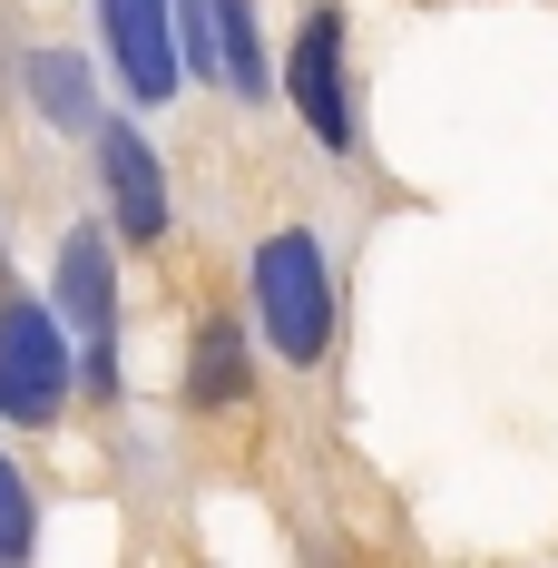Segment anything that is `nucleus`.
I'll use <instances>...</instances> for the list:
<instances>
[{"label":"nucleus","instance_id":"obj_2","mask_svg":"<svg viewBox=\"0 0 558 568\" xmlns=\"http://www.w3.org/2000/svg\"><path fill=\"white\" fill-rule=\"evenodd\" d=\"M59 393H69V334L40 304H10L0 314V412L20 432H40V422H59Z\"/></svg>","mask_w":558,"mask_h":568},{"label":"nucleus","instance_id":"obj_7","mask_svg":"<svg viewBox=\"0 0 558 568\" xmlns=\"http://www.w3.org/2000/svg\"><path fill=\"white\" fill-rule=\"evenodd\" d=\"M30 99H40V118H50V128H89V138H99V89H89V59L30 50Z\"/></svg>","mask_w":558,"mask_h":568},{"label":"nucleus","instance_id":"obj_8","mask_svg":"<svg viewBox=\"0 0 558 568\" xmlns=\"http://www.w3.org/2000/svg\"><path fill=\"white\" fill-rule=\"evenodd\" d=\"M186 393L206 402V412H216V402H235L245 393V334H235V324H206V334H196V373H186Z\"/></svg>","mask_w":558,"mask_h":568},{"label":"nucleus","instance_id":"obj_3","mask_svg":"<svg viewBox=\"0 0 558 568\" xmlns=\"http://www.w3.org/2000/svg\"><path fill=\"white\" fill-rule=\"evenodd\" d=\"M59 314H69V343L89 353V373L109 383V343H118V275H109V235L69 226L59 235Z\"/></svg>","mask_w":558,"mask_h":568},{"label":"nucleus","instance_id":"obj_1","mask_svg":"<svg viewBox=\"0 0 558 568\" xmlns=\"http://www.w3.org/2000/svg\"><path fill=\"white\" fill-rule=\"evenodd\" d=\"M255 314H265V343L284 363H314L334 343V265H324V235L314 226L265 235V255H255Z\"/></svg>","mask_w":558,"mask_h":568},{"label":"nucleus","instance_id":"obj_9","mask_svg":"<svg viewBox=\"0 0 558 568\" xmlns=\"http://www.w3.org/2000/svg\"><path fill=\"white\" fill-rule=\"evenodd\" d=\"M216 30H225V89H235V99H265V50H255V10H245V0H216Z\"/></svg>","mask_w":558,"mask_h":568},{"label":"nucleus","instance_id":"obj_11","mask_svg":"<svg viewBox=\"0 0 558 568\" xmlns=\"http://www.w3.org/2000/svg\"><path fill=\"white\" fill-rule=\"evenodd\" d=\"M176 30H186V59L225 79V30H216V0H176Z\"/></svg>","mask_w":558,"mask_h":568},{"label":"nucleus","instance_id":"obj_4","mask_svg":"<svg viewBox=\"0 0 558 568\" xmlns=\"http://www.w3.org/2000/svg\"><path fill=\"white\" fill-rule=\"evenodd\" d=\"M99 20H109V50H118V79H128V99H148V109H168L176 99V0H99Z\"/></svg>","mask_w":558,"mask_h":568},{"label":"nucleus","instance_id":"obj_5","mask_svg":"<svg viewBox=\"0 0 558 568\" xmlns=\"http://www.w3.org/2000/svg\"><path fill=\"white\" fill-rule=\"evenodd\" d=\"M294 118L324 138V148H353V109H343V10H304L294 30Z\"/></svg>","mask_w":558,"mask_h":568},{"label":"nucleus","instance_id":"obj_6","mask_svg":"<svg viewBox=\"0 0 558 568\" xmlns=\"http://www.w3.org/2000/svg\"><path fill=\"white\" fill-rule=\"evenodd\" d=\"M99 176H109V206H118V226L138 235H168V168H158V148L128 128V118H99Z\"/></svg>","mask_w":558,"mask_h":568},{"label":"nucleus","instance_id":"obj_12","mask_svg":"<svg viewBox=\"0 0 558 568\" xmlns=\"http://www.w3.org/2000/svg\"><path fill=\"white\" fill-rule=\"evenodd\" d=\"M0 314H10V255H0Z\"/></svg>","mask_w":558,"mask_h":568},{"label":"nucleus","instance_id":"obj_10","mask_svg":"<svg viewBox=\"0 0 558 568\" xmlns=\"http://www.w3.org/2000/svg\"><path fill=\"white\" fill-rule=\"evenodd\" d=\"M30 539H40V510H30V480L0 460V559H30Z\"/></svg>","mask_w":558,"mask_h":568}]
</instances>
